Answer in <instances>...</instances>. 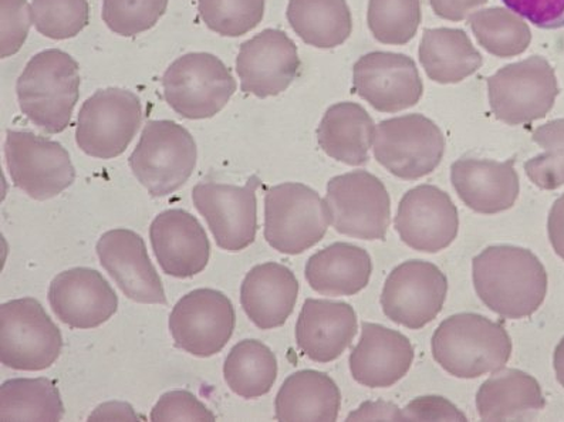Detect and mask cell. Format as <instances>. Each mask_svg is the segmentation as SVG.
Masks as SVG:
<instances>
[{
    "instance_id": "15",
    "label": "cell",
    "mask_w": 564,
    "mask_h": 422,
    "mask_svg": "<svg viewBox=\"0 0 564 422\" xmlns=\"http://www.w3.org/2000/svg\"><path fill=\"white\" fill-rule=\"evenodd\" d=\"M259 185L261 180L252 175L243 186L217 183L194 186L195 208L207 220L220 249L240 252L257 239Z\"/></svg>"
},
{
    "instance_id": "31",
    "label": "cell",
    "mask_w": 564,
    "mask_h": 422,
    "mask_svg": "<svg viewBox=\"0 0 564 422\" xmlns=\"http://www.w3.org/2000/svg\"><path fill=\"white\" fill-rule=\"evenodd\" d=\"M286 14L294 33L308 46L335 48L352 31L346 0H291Z\"/></svg>"
},
{
    "instance_id": "42",
    "label": "cell",
    "mask_w": 564,
    "mask_h": 422,
    "mask_svg": "<svg viewBox=\"0 0 564 422\" xmlns=\"http://www.w3.org/2000/svg\"><path fill=\"white\" fill-rule=\"evenodd\" d=\"M510 11L536 28L554 31L564 28V0H502Z\"/></svg>"
},
{
    "instance_id": "16",
    "label": "cell",
    "mask_w": 564,
    "mask_h": 422,
    "mask_svg": "<svg viewBox=\"0 0 564 422\" xmlns=\"http://www.w3.org/2000/svg\"><path fill=\"white\" fill-rule=\"evenodd\" d=\"M358 96L380 112H399L419 105L424 85L413 58L401 53L372 52L352 67Z\"/></svg>"
},
{
    "instance_id": "47",
    "label": "cell",
    "mask_w": 564,
    "mask_h": 422,
    "mask_svg": "<svg viewBox=\"0 0 564 422\" xmlns=\"http://www.w3.org/2000/svg\"><path fill=\"white\" fill-rule=\"evenodd\" d=\"M141 416L127 402L111 401L97 407L88 421H140Z\"/></svg>"
},
{
    "instance_id": "32",
    "label": "cell",
    "mask_w": 564,
    "mask_h": 422,
    "mask_svg": "<svg viewBox=\"0 0 564 422\" xmlns=\"http://www.w3.org/2000/svg\"><path fill=\"white\" fill-rule=\"evenodd\" d=\"M224 377L235 394L245 400L261 399L278 379V358L262 342L248 338L229 351Z\"/></svg>"
},
{
    "instance_id": "41",
    "label": "cell",
    "mask_w": 564,
    "mask_h": 422,
    "mask_svg": "<svg viewBox=\"0 0 564 422\" xmlns=\"http://www.w3.org/2000/svg\"><path fill=\"white\" fill-rule=\"evenodd\" d=\"M151 421H215L214 412L193 392L175 390L165 392L151 411Z\"/></svg>"
},
{
    "instance_id": "24",
    "label": "cell",
    "mask_w": 564,
    "mask_h": 422,
    "mask_svg": "<svg viewBox=\"0 0 564 422\" xmlns=\"http://www.w3.org/2000/svg\"><path fill=\"white\" fill-rule=\"evenodd\" d=\"M357 331V314L350 304L307 299L299 314L296 342L304 356L325 365L347 350Z\"/></svg>"
},
{
    "instance_id": "20",
    "label": "cell",
    "mask_w": 564,
    "mask_h": 422,
    "mask_svg": "<svg viewBox=\"0 0 564 422\" xmlns=\"http://www.w3.org/2000/svg\"><path fill=\"white\" fill-rule=\"evenodd\" d=\"M101 267L127 297L142 304H166L163 282L147 252L144 239L134 230L117 228L98 239Z\"/></svg>"
},
{
    "instance_id": "34",
    "label": "cell",
    "mask_w": 564,
    "mask_h": 422,
    "mask_svg": "<svg viewBox=\"0 0 564 422\" xmlns=\"http://www.w3.org/2000/svg\"><path fill=\"white\" fill-rule=\"evenodd\" d=\"M468 23L480 46L490 55L509 58L522 55L532 42L531 28L507 8H488L469 14Z\"/></svg>"
},
{
    "instance_id": "37",
    "label": "cell",
    "mask_w": 564,
    "mask_h": 422,
    "mask_svg": "<svg viewBox=\"0 0 564 422\" xmlns=\"http://www.w3.org/2000/svg\"><path fill=\"white\" fill-rule=\"evenodd\" d=\"M198 8L210 31L239 37L262 22L264 0H199Z\"/></svg>"
},
{
    "instance_id": "17",
    "label": "cell",
    "mask_w": 564,
    "mask_h": 422,
    "mask_svg": "<svg viewBox=\"0 0 564 422\" xmlns=\"http://www.w3.org/2000/svg\"><path fill=\"white\" fill-rule=\"evenodd\" d=\"M394 224L402 242L410 248L438 253L458 235V208L438 186L420 185L402 196Z\"/></svg>"
},
{
    "instance_id": "14",
    "label": "cell",
    "mask_w": 564,
    "mask_h": 422,
    "mask_svg": "<svg viewBox=\"0 0 564 422\" xmlns=\"http://www.w3.org/2000/svg\"><path fill=\"white\" fill-rule=\"evenodd\" d=\"M237 314L228 296L214 289H196L175 304L170 332L175 346L191 356L207 358L228 345Z\"/></svg>"
},
{
    "instance_id": "38",
    "label": "cell",
    "mask_w": 564,
    "mask_h": 422,
    "mask_svg": "<svg viewBox=\"0 0 564 422\" xmlns=\"http://www.w3.org/2000/svg\"><path fill=\"white\" fill-rule=\"evenodd\" d=\"M33 24L44 37L66 41L88 24L87 0H33Z\"/></svg>"
},
{
    "instance_id": "8",
    "label": "cell",
    "mask_w": 564,
    "mask_h": 422,
    "mask_svg": "<svg viewBox=\"0 0 564 422\" xmlns=\"http://www.w3.org/2000/svg\"><path fill=\"white\" fill-rule=\"evenodd\" d=\"M558 91L556 73L541 56L512 63L488 78L490 109L509 126L544 119L553 109Z\"/></svg>"
},
{
    "instance_id": "25",
    "label": "cell",
    "mask_w": 564,
    "mask_h": 422,
    "mask_svg": "<svg viewBox=\"0 0 564 422\" xmlns=\"http://www.w3.org/2000/svg\"><path fill=\"white\" fill-rule=\"evenodd\" d=\"M299 282L284 264L268 262L250 269L240 286V304L261 331L282 327L296 306Z\"/></svg>"
},
{
    "instance_id": "21",
    "label": "cell",
    "mask_w": 564,
    "mask_h": 422,
    "mask_svg": "<svg viewBox=\"0 0 564 422\" xmlns=\"http://www.w3.org/2000/svg\"><path fill=\"white\" fill-rule=\"evenodd\" d=\"M150 239L161 269L169 277L188 279L207 268L210 244L193 214L166 209L152 220Z\"/></svg>"
},
{
    "instance_id": "4",
    "label": "cell",
    "mask_w": 564,
    "mask_h": 422,
    "mask_svg": "<svg viewBox=\"0 0 564 422\" xmlns=\"http://www.w3.org/2000/svg\"><path fill=\"white\" fill-rule=\"evenodd\" d=\"M196 160L198 149L188 130L175 121L152 120L147 122L129 164L152 198H163L189 180Z\"/></svg>"
},
{
    "instance_id": "23",
    "label": "cell",
    "mask_w": 564,
    "mask_h": 422,
    "mask_svg": "<svg viewBox=\"0 0 564 422\" xmlns=\"http://www.w3.org/2000/svg\"><path fill=\"white\" fill-rule=\"evenodd\" d=\"M451 181L460 201L482 215H495L512 208L521 193L514 160L498 163L465 156L451 169Z\"/></svg>"
},
{
    "instance_id": "45",
    "label": "cell",
    "mask_w": 564,
    "mask_h": 422,
    "mask_svg": "<svg viewBox=\"0 0 564 422\" xmlns=\"http://www.w3.org/2000/svg\"><path fill=\"white\" fill-rule=\"evenodd\" d=\"M351 420H404L402 411L399 407L390 404V402H366L360 409L347 416V421Z\"/></svg>"
},
{
    "instance_id": "5",
    "label": "cell",
    "mask_w": 564,
    "mask_h": 422,
    "mask_svg": "<svg viewBox=\"0 0 564 422\" xmlns=\"http://www.w3.org/2000/svg\"><path fill=\"white\" fill-rule=\"evenodd\" d=\"M326 201L301 183L272 186L264 195V239L283 255H301L327 232Z\"/></svg>"
},
{
    "instance_id": "33",
    "label": "cell",
    "mask_w": 564,
    "mask_h": 422,
    "mask_svg": "<svg viewBox=\"0 0 564 422\" xmlns=\"http://www.w3.org/2000/svg\"><path fill=\"white\" fill-rule=\"evenodd\" d=\"M61 392L48 379H13L0 387V420L62 421Z\"/></svg>"
},
{
    "instance_id": "22",
    "label": "cell",
    "mask_w": 564,
    "mask_h": 422,
    "mask_svg": "<svg viewBox=\"0 0 564 422\" xmlns=\"http://www.w3.org/2000/svg\"><path fill=\"white\" fill-rule=\"evenodd\" d=\"M414 361L409 337L375 323H362L360 343L350 355V371L358 385L389 389L404 379Z\"/></svg>"
},
{
    "instance_id": "2",
    "label": "cell",
    "mask_w": 564,
    "mask_h": 422,
    "mask_svg": "<svg viewBox=\"0 0 564 422\" xmlns=\"http://www.w3.org/2000/svg\"><path fill=\"white\" fill-rule=\"evenodd\" d=\"M431 345L435 361L456 379H478L498 371L512 356L507 328L475 313L445 318Z\"/></svg>"
},
{
    "instance_id": "19",
    "label": "cell",
    "mask_w": 564,
    "mask_h": 422,
    "mask_svg": "<svg viewBox=\"0 0 564 422\" xmlns=\"http://www.w3.org/2000/svg\"><path fill=\"white\" fill-rule=\"evenodd\" d=\"M48 303L58 321L80 331L105 325L119 309L115 289L90 268L58 273L48 288Z\"/></svg>"
},
{
    "instance_id": "6",
    "label": "cell",
    "mask_w": 564,
    "mask_h": 422,
    "mask_svg": "<svg viewBox=\"0 0 564 422\" xmlns=\"http://www.w3.org/2000/svg\"><path fill=\"white\" fill-rule=\"evenodd\" d=\"M63 348L61 328L36 299L0 306V361L12 370L42 371L55 365Z\"/></svg>"
},
{
    "instance_id": "9",
    "label": "cell",
    "mask_w": 564,
    "mask_h": 422,
    "mask_svg": "<svg viewBox=\"0 0 564 422\" xmlns=\"http://www.w3.org/2000/svg\"><path fill=\"white\" fill-rule=\"evenodd\" d=\"M326 205L338 234L362 240H386L391 223L389 191L367 171L335 176L328 181Z\"/></svg>"
},
{
    "instance_id": "18",
    "label": "cell",
    "mask_w": 564,
    "mask_h": 422,
    "mask_svg": "<svg viewBox=\"0 0 564 422\" xmlns=\"http://www.w3.org/2000/svg\"><path fill=\"white\" fill-rule=\"evenodd\" d=\"M301 58L286 33L267 29L240 44L237 73L240 90L259 98L286 91L297 76Z\"/></svg>"
},
{
    "instance_id": "1",
    "label": "cell",
    "mask_w": 564,
    "mask_h": 422,
    "mask_svg": "<svg viewBox=\"0 0 564 422\" xmlns=\"http://www.w3.org/2000/svg\"><path fill=\"white\" fill-rule=\"evenodd\" d=\"M475 291L489 311L519 321L532 316L547 293V273L529 249L499 245L473 260Z\"/></svg>"
},
{
    "instance_id": "11",
    "label": "cell",
    "mask_w": 564,
    "mask_h": 422,
    "mask_svg": "<svg viewBox=\"0 0 564 422\" xmlns=\"http://www.w3.org/2000/svg\"><path fill=\"white\" fill-rule=\"evenodd\" d=\"M445 139L433 120L406 115L381 121L376 129L375 156L397 178H424L443 161Z\"/></svg>"
},
{
    "instance_id": "7",
    "label": "cell",
    "mask_w": 564,
    "mask_h": 422,
    "mask_svg": "<svg viewBox=\"0 0 564 422\" xmlns=\"http://www.w3.org/2000/svg\"><path fill=\"white\" fill-rule=\"evenodd\" d=\"M164 97L183 119L204 120L217 116L237 91V82L219 57L189 53L166 68Z\"/></svg>"
},
{
    "instance_id": "43",
    "label": "cell",
    "mask_w": 564,
    "mask_h": 422,
    "mask_svg": "<svg viewBox=\"0 0 564 422\" xmlns=\"http://www.w3.org/2000/svg\"><path fill=\"white\" fill-rule=\"evenodd\" d=\"M402 416L409 421H467L453 402L438 396L419 397L402 410Z\"/></svg>"
},
{
    "instance_id": "36",
    "label": "cell",
    "mask_w": 564,
    "mask_h": 422,
    "mask_svg": "<svg viewBox=\"0 0 564 422\" xmlns=\"http://www.w3.org/2000/svg\"><path fill=\"white\" fill-rule=\"evenodd\" d=\"M532 140L543 154L524 163V171L541 190L554 191L564 185V119L546 122L534 130Z\"/></svg>"
},
{
    "instance_id": "35",
    "label": "cell",
    "mask_w": 564,
    "mask_h": 422,
    "mask_svg": "<svg viewBox=\"0 0 564 422\" xmlns=\"http://www.w3.org/2000/svg\"><path fill=\"white\" fill-rule=\"evenodd\" d=\"M421 19V0H370L367 13L372 36L392 46L413 41Z\"/></svg>"
},
{
    "instance_id": "48",
    "label": "cell",
    "mask_w": 564,
    "mask_h": 422,
    "mask_svg": "<svg viewBox=\"0 0 564 422\" xmlns=\"http://www.w3.org/2000/svg\"><path fill=\"white\" fill-rule=\"evenodd\" d=\"M553 365L558 385L564 389V337L554 350Z\"/></svg>"
},
{
    "instance_id": "30",
    "label": "cell",
    "mask_w": 564,
    "mask_h": 422,
    "mask_svg": "<svg viewBox=\"0 0 564 422\" xmlns=\"http://www.w3.org/2000/svg\"><path fill=\"white\" fill-rule=\"evenodd\" d=\"M426 76L440 85H456L475 75L484 57L460 29H425L419 48Z\"/></svg>"
},
{
    "instance_id": "13",
    "label": "cell",
    "mask_w": 564,
    "mask_h": 422,
    "mask_svg": "<svg viewBox=\"0 0 564 422\" xmlns=\"http://www.w3.org/2000/svg\"><path fill=\"white\" fill-rule=\"evenodd\" d=\"M448 279L425 260H406L387 278L381 294L382 312L397 325L420 331L443 311Z\"/></svg>"
},
{
    "instance_id": "29",
    "label": "cell",
    "mask_w": 564,
    "mask_h": 422,
    "mask_svg": "<svg viewBox=\"0 0 564 422\" xmlns=\"http://www.w3.org/2000/svg\"><path fill=\"white\" fill-rule=\"evenodd\" d=\"M340 390L326 372L302 370L284 380L274 400L278 421H328L338 419Z\"/></svg>"
},
{
    "instance_id": "27",
    "label": "cell",
    "mask_w": 564,
    "mask_h": 422,
    "mask_svg": "<svg viewBox=\"0 0 564 422\" xmlns=\"http://www.w3.org/2000/svg\"><path fill=\"white\" fill-rule=\"evenodd\" d=\"M546 407L542 387L528 372L517 368L495 371L477 394V409L484 421L529 420Z\"/></svg>"
},
{
    "instance_id": "39",
    "label": "cell",
    "mask_w": 564,
    "mask_h": 422,
    "mask_svg": "<svg viewBox=\"0 0 564 422\" xmlns=\"http://www.w3.org/2000/svg\"><path fill=\"white\" fill-rule=\"evenodd\" d=\"M169 0H102V21L112 33L131 37L154 28Z\"/></svg>"
},
{
    "instance_id": "40",
    "label": "cell",
    "mask_w": 564,
    "mask_h": 422,
    "mask_svg": "<svg viewBox=\"0 0 564 422\" xmlns=\"http://www.w3.org/2000/svg\"><path fill=\"white\" fill-rule=\"evenodd\" d=\"M0 57L17 55L26 42L33 18L26 0H0Z\"/></svg>"
},
{
    "instance_id": "28",
    "label": "cell",
    "mask_w": 564,
    "mask_h": 422,
    "mask_svg": "<svg viewBox=\"0 0 564 422\" xmlns=\"http://www.w3.org/2000/svg\"><path fill=\"white\" fill-rule=\"evenodd\" d=\"M376 127L369 112L357 102L332 106L317 129L321 149L333 160L351 166L369 163Z\"/></svg>"
},
{
    "instance_id": "3",
    "label": "cell",
    "mask_w": 564,
    "mask_h": 422,
    "mask_svg": "<svg viewBox=\"0 0 564 422\" xmlns=\"http://www.w3.org/2000/svg\"><path fill=\"white\" fill-rule=\"evenodd\" d=\"M78 88L80 75L75 58L61 48H48L33 56L19 77V107L39 129L58 134L70 125Z\"/></svg>"
},
{
    "instance_id": "46",
    "label": "cell",
    "mask_w": 564,
    "mask_h": 422,
    "mask_svg": "<svg viewBox=\"0 0 564 422\" xmlns=\"http://www.w3.org/2000/svg\"><path fill=\"white\" fill-rule=\"evenodd\" d=\"M547 234L554 252L564 260V194L556 199L549 213Z\"/></svg>"
},
{
    "instance_id": "26",
    "label": "cell",
    "mask_w": 564,
    "mask_h": 422,
    "mask_svg": "<svg viewBox=\"0 0 564 422\" xmlns=\"http://www.w3.org/2000/svg\"><path fill=\"white\" fill-rule=\"evenodd\" d=\"M372 262L366 249L337 242L308 258L304 274L313 291L323 296H352L370 282Z\"/></svg>"
},
{
    "instance_id": "10",
    "label": "cell",
    "mask_w": 564,
    "mask_h": 422,
    "mask_svg": "<svg viewBox=\"0 0 564 422\" xmlns=\"http://www.w3.org/2000/svg\"><path fill=\"white\" fill-rule=\"evenodd\" d=\"M141 122V101L134 93L117 87L98 90L78 111V149L93 159H116L129 149Z\"/></svg>"
},
{
    "instance_id": "12",
    "label": "cell",
    "mask_w": 564,
    "mask_h": 422,
    "mask_svg": "<svg viewBox=\"0 0 564 422\" xmlns=\"http://www.w3.org/2000/svg\"><path fill=\"white\" fill-rule=\"evenodd\" d=\"M4 155L14 186L33 199L55 198L75 183V166L61 142L32 131L8 130Z\"/></svg>"
},
{
    "instance_id": "44",
    "label": "cell",
    "mask_w": 564,
    "mask_h": 422,
    "mask_svg": "<svg viewBox=\"0 0 564 422\" xmlns=\"http://www.w3.org/2000/svg\"><path fill=\"white\" fill-rule=\"evenodd\" d=\"M488 0H430L436 17L451 22H463L470 12L482 7Z\"/></svg>"
}]
</instances>
